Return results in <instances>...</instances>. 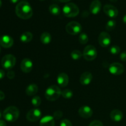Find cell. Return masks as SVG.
Instances as JSON below:
<instances>
[{
  "mask_svg": "<svg viewBox=\"0 0 126 126\" xmlns=\"http://www.w3.org/2000/svg\"><path fill=\"white\" fill-rule=\"evenodd\" d=\"M102 9V3L99 0H94L91 2L89 7V11L91 14L97 15L100 12Z\"/></svg>",
  "mask_w": 126,
  "mask_h": 126,
  "instance_id": "14",
  "label": "cell"
},
{
  "mask_svg": "<svg viewBox=\"0 0 126 126\" xmlns=\"http://www.w3.org/2000/svg\"><path fill=\"white\" fill-rule=\"evenodd\" d=\"M0 52H1V49H0Z\"/></svg>",
  "mask_w": 126,
  "mask_h": 126,
  "instance_id": "44",
  "label": "cell"
},
{
  "mask_svg": "<svg viewBox=\"0 0 126 126\" xmlns=\"http://www.w3.org/2000/svg\"><path fill=\"white\" fill-rule=\"evenodd\" d=\"M10 1H11L12 3L16 4V3H17V2H18V1H19V0H10Z\"/></svg>",
  "mask_w": 126,
  "mask_h": 126,
  "instance_id": "38",
  "label": "cell"
},
{
  "mask_svg": "<svg viewBox=\"0 0 126 126\" xmlns=\"http://www.w3.org/2000/svg\"><path fill=\"white\" fill-rule=\"evenodd\" d=\"M79 42L82 44H87V42L89 41V37L85 33H81L79 34L78 38Z\"/></svg>",
  "mask_w": 126,
  "mask_h": 126,
  "instance_id": "26",
  "label": "cell"
},
{
  "mask_svg": "<svg viewBox=\"0 0 126 126\" xmlns=\"http://www.w3.org/2000/svg\"><path fill=\"white\" fill-rule=\"evenodd\" d=\"M1 6H2V1L1 0H0V7H1Z\"/></svg>",
  "mask_w": 126,
  "mask_h": 126,
  "instance_id": "42",
  "label": "cell"
},
{
  "mask_svg": "<svg viewBox=\"0 0 126 126\" xmlns=\"http://www.w3.org/2000/svg\"><path fill=\"white\" fill-rule=\"evenodd\" d=\"M5 98V95L4 94V92L2 91H0V101L4 99Z\"/></svg>",
  "mask_w": 126,
  "mask_h": 126,
  "instance_id": "36",
  "label": "cell"
},
{
  "mask_svg": "<svg viewBox=\"0 0 126 126\" xmlns=\"http://www.w3.org/2000/svg\"><path fill=\"white\" fill-rule=\"evenodd\" d=\"M41 1H43V0H41Z\"/></svg>",
  "mask_w": 126,
  "mask_h": 126,
  "instance_id": "45",
  "label": "cell"
},
{
  "mask_svg": "<svg viewBox=\"0 0 126 126\" xmlns=\"http://www.w3.org/2000/svg\"><path fill=\"white\" fill-rule=\"evenodd\" d=\"M59 1H60V2H68V1H71V0H59Z\"/></svg>",
  "mask_w": 126,
  "mask_h": 126,
  "instance_id": "39",
  "label": "cell"
},
{
  "mask_svg": "<svg viewBox=\"0 0 126 126\" xmlns=\"http://www.w3.org/2000/svg\"><path fill=\"white\" fill-rule=\"evenodd\" d=\"M120 51V47L119 46H113L110 49V52L111 54H113V55H116V54H119Z\"/></svg>",
  "mask_w": 126,
  "mask_h": 126,
  "instance_id": "29",
  "label": "cell"
},
{
  "mask_svg": "<svg viewBox=\"0 0 126 126\" xmlns=\"http://www.w3.org/2000/svg\"><path fill=\"white\" fill-rule=\"evenodd\" d=\"M116 22L113 20H110L108 21L106 25V29L108 31H112L116 27Z\"/></svg>",
  "mask_w": 126,
  "mask_h": 126,
  "instance_id": "27",
  "label": "cell"
},
{
  "mask_svg": "<svg viewBox=\"0 0 126 126\" xmlns=\"http://www.w3.org/2000/svg\"><path fill=\"white\" fill-rule=\"evenodd\" d=\"M120 59L122 61H126V51L123 52H122L121 54Z\"/></svg>",
  "mask_w": 126,
  "mask_h": 126,
  "instance_id": "34",
  "label": "cell"
},
{
  "mask_svg": "<svg viewBox=\"0 0 126 126\" xmlns=\"http://www.w3.org/2000/svg\"><path fill=\"white\" fill-rule=\"evenodd\" d=\"M32 103L34 107L37 108V107H39L41 103V98L38 96H36V97H34L32 100Z\"/></svg>",
  "mask_w": 126,
  "mask_h": 126,
  "instance_id": "28",
  "label": "cell"
},
{
  "mask_svg": "<svg viewBox=\"0 0 126 126\" xmlns=\"http://www.w3.org/2000/svg\"><path fill=\"white\" fill-rule=\"evenodd\" d=\"M60 126H73V125L70 121H69L68 119H65L61 121Z\"/></svg>",
  "mask_w": 126,
  "mask_h": 126,
  "instance_id": "31",
  "label": "cell"
},
{
  "mask_svg": "<svg viewBox=\"0 0 126 126\" xmlns=\"http://www.w3.org/2000/svg\"><path fill=\"white\" fill-rule=\"evenodd\" d=\"M33 62L32 60L28 58H25L23 59L21 62L20 68L22 71L25 73H28L30 72L33 69Z\"/></svg>",
  "mask_w": 126,
  "mask_h": 126,
  "instance_id": "12",
  "label": "cell"
},
{
  "mask_svg": "<svg viewBox=\"0 0 126 126\" xmlns=\"http://www.w3.org/2000/svg\"><path fill=\"white\" fill-rule=\"evenodd\" d=\"M40 126H55L54 118L50 116H44L40 121Z\"/></svg>",
  "mask_w": 126,
  "mask_h": 126,
  "instance_id": "18",
  "label": "cell"
},
{
  "mask_svg": "<svg viewBox=\"0 0 126 126\" xmlns=\"http://www.w3.org/2000/svg\"><path fill=\"white\" fill-rule=\"evenodd\" d=\"M98 41L100 45L103 47H107L111 42V38L110 35L107 32H103L100 33L98 38Z\"/></svg>",
  "mask_w": 126,
  "mask_h": 126,
  "instance_id": "9",
  "label": "cell"
},
{
  "mask_svg": "<svg viewBox=\"0 0 126 126\" xmlns=\"http://www.w3.org/2000/svg\"><path fill=\"white\" fill-rule=\"evenodd\" d=\"M62 96L66 99H70L73 95V92L68 89H65L63 91H62Z\"/></svg>",
  "mask_w": 126,
  "mask_h": 126,
  "instance_id": "24",
  "label": "cell"
},
{
  "mask_svg": "<svg viewBox=\"0 0 126 126\" xmlns=\"http://www.w3.org/2000/svg\"><path fill=\"white\" fill-rule=\"evenodd\" d=\"M32 39H33V34L29 32H25L20 36V41L23 43H29L32 40Z\"/></svg>",
  "mask_w": 126,
  "mask_h": 126,
  "instance_id": "22",
  "label": "cell"
},
{
  "mask_svg": "<svg viewBox=\"0 0 126 126\" xmlns=\"http://www.w3.org/2000/svg\"><path fill=\"white\" fill-rule=\"evenodd\" d=\"M49 11L51 14L54 16H58L60 13V8L57 4H51L49 7Z\"/></svg>",
  "mask_w": 126,
  "mask_h": 126,
  "instance_id": "23",
  "label": "cell"
},
{
  "mask_svg": "<svg viewBox=\"0 0 126 126\" xmlns=\"http://www.w3.org/2000/svg\"><path fill=\"white\" fill-rule=\"evenodd\" d=\"M69 82L68 76L65 73H61L57 76V83L60 87H65Z\"/></svg>",
  "mask_w": 126,
  "mask_h": 126,
  "instance_id": "17",
  "label": "cell"
},
{
  "mask_svg": "<svg viewBox=\"0 0 126 126\" xmlns=\"http://www.w3.org/2000/svg\"><path fill=\"white\" fill-rule=\"evenodd\" d=\"M7 76L9 79H14L15 77V73L13 71H8V73H7Z\"/></svg>",
  "mask_w": 126,
  "mask_h": 126,
  "instance_id": "33",
  "label": "cell"
},
{
  "mask_svg": "<svg viewBox=\"0 0 126 126\" xmlns=\"http://www.w3.org/2000/svg\"><path fill=\"white\" fill-rule=\"evenodd\" d=\"M79 12V7L75 3L69 2L63 7V13L66 17H75L78 15Z\"/></svg>",
  "mask_w": 126,
  "mask_h": 126,
  "instance_id": "4",
  "label": "cell"
},
{
  "mask_svg": "<svg viewBox=\"0 0 126 126\" xmlns=\"http://www.w3.org/2000/svg\"><path fill=\"white\" fill-rule=\"evenodd\" d=\"M82 56V54L81 53V52L80 50H74L71 52V57L73 60H79Z\"/></svg>",
  "mask_w": 126,
  "mask_h": 126,
  "instance_id": "25",
  "label": "cell"
},
{
  "mask_svg": "<svg viewBox=\"0 0 126 126\" xmlns=\"http://www.w3.org/2000/svg\"><path fill=\"white\" fill-rule=\"evenodd\" d=\"M41 111L38 108H33L27 113V119L30 122H36L41 118Z\"/></svg>",
  "mask_w": 126,
  "mask_h": 126,
  "instance_id": "8",
  "label": "cell"
},
{
  "mask_svg": "<svg viewBox=\"0 0 126 126\" xmlns=\"http://www.w3.org/2000/svg\"><path fill=\"white\" fill-rule=\"evenodd\" d=\"M123 22H124V23H125V24H126V14L124 16V17H123Z\"/></svg>",
  "mask_w": 126,
  "mask_h": 126,
  "instance_id": "40",
  "label": "cell"
},
{
  "mask_svg": "<svg viewBox=\"0 0 126 126\" xmlns=\"http://www.w3.org/2000/svg\"><path fill=\"white\" fill-rule=\"evenodd\" d=\"M1 116H2V113H1V112L0 111V118H1Z\"/></svg>",
  "mask_w": 126,
  "mask_h": 126,
  "instance_id": "43",
  "label": "cell"
},
{
  "mask_svg": "<svg viewBox=\"0 0 126 126\" xmlns=\"http://www.w3.org/2000/svg\"><path fill=\"white\" fill-rule=\"evenodd\" d=\"M82 30V26L79 23L75 21H72L66 25V31L71 35H76L81 33Z\"/></svg>",
  "mask_w": 126,
  "mask_h": 126,
  "instance_id": "7",
  "label": "cell"
},
{
  "mask_svg": "<svg viewBox=\"0 0 126 126\" xmlns=\"http://www.w3.org/2000/svg\"><path fill=\"white\" fill-rule=\"evenodd\" d=\"M0 126H6V123L2 120H0Z\"/></svg>",
  "mask_w": 126,
  "mask_h": 126,
  "instance_id": "37",
  "label": "cell"
},
{
  "mask_svg": "<svg viewBox=\"0 0 126 126\" xmlns=\"http://www.w3.org/2000/svg\"><path fill=\"white\" fill-rule=\"evenodd\" d=\"M89 126H103V124L100 121L95 120L91 122Z\"/></svg>",
  "mask_w": 126,
  "mask_h": 126,
  "instance_id": "32",
  "label": "cell"
},
{
  "mask_svg": "<svg viewBox=\"0 0 126 126\" xmlns=\"http://www.w3.org/2000/svg\"><path fill=\"white\" fill-rule=\"evenodd\" d=\"M109 71L112 75H120L124 73V67L120 63L114 62L110 65Z\"/></svg>",
  "mask_w": 126,
  "mask_h": 126,
  "instance_id": "10",
  "label": "cell"
},
{
  "mask_svg": "<svg viewBox=\"0 0 126 126\" xmlns=\"http://www.w3.org/2000/svg\"><path fill=\"white\" fill-rule=\"evenodd\" d=\"M41 41L43 44H49L51 42L52 37L50 33L47 32H44L41 35Z\"/></svg>",
  "mask_w": 126,
  "mask_h": 126,
  "instance_id": "21",
  "label": "cell"
},
{
  "mask_svg": "<svg viewBox=\"0 0 126 126\" xmlns=\"http://www.w3.org/2000/svg\"><path fill=\"white\" fill-rule=\"evenodd\" d=\"M62 116H63L62 112L61 111L58 110L54 112V114H53V118H54L55 119L58 120V119H60V118L62 117Z\"/></svg>",
  "mask_w": 126,
  "mask_h": 126,
  "instance_id": "30",
  "label": "cell"
},
{
  "mask_svg": "<svg viewBox=\"0 0 126 126\" xmlns=\"http://www.w3.org/2000/svg\"><path fill=\"white\" fill-rule=\"evenodd\" d=\"M78 113L81 117L85 119H87L92 116L93 114V111L91 109V107L88 106H82L79 109Z\"/></svg>",
  "mask_w": 126,
  "mask_h": 126,
  "instance_id": "13",
  "label": "cell"
},
{
  "mask_svg": "<svg viewBox=\"0 0 126 126\" xmlns=\"http://www.w3.org/2000/svg\"><path fill=\"white\" fill-rule=\"evenodd\" d=\"M16 59L12 54L4 55L1 60V65L6 70H11L15 66Z\"/></svg>",
  "mask_w": 126,
  "mask_h": 126,
  "instance_id": "5",
  "label": "cell"
},
{
  "mask_svg": "<svg viewBox=\"0 0 126 126\" xmlns=\"http://www.w3.org/2000/svg\"><path fill=\"white\" fill-rule=\"evenodd\" d=\"M60 89L55 85H52L48 87L45 92V97L49 101H55L61 95Z\"/></svg>",
  "mask_w": 126,
  "mask_h": 126,
  "instance_id": "3",
  "label": "cell"
},
{
  "mask_svg": "<svg viewBox=\"0 0 126 126\" xmlns=\"http://www.w3.org/2000/svg\"><path fill=\"white\" fill-rule=\"evenodd\" d=\"M38 91V87L36 84L33 83L30 84L26 89V94L29 96H33L36 94Z\"/></svg>",
  "mask_w": 126,
  "mask_h": 126,
  "instance_id": "20",
  "label": "cell"
},
{
  "mask_svg": "<svg viewBox=\"0 0 126 126\" xmlns=\"http://www.w3.org/2000/svg\"><path fill=\"white\" fill-rule=\"evenodd\" d=\"M13 44V39L9 36L4 35L0 38V45L3 47L9 48L12 46Z\"/></svg>",
  "mask_w": 126,
  "mask_h": 126,
  "instance_id": "15",
  "label": "cell"
},
{
  "mask_svg": "<svg viewBox=\"0 0 126 126\" xmlns=\"http://www.w3.org/2000/svg\"><path fill=\"white\" fill-rule=\"evenodd\" d=\"M16 15L23 20L30 18L33 16V9L30 4L27 1H20L16 7Z\"/></svg>",
  "mask_w": 126,
  "mask_h": 126,
  "instance_id": "1",
  "label": "cell"
},
{
  "mask_svg": "<svg viewBox=\"0 0 126 126\" xmlns=\"http://www.w3.org/2000/svg\"><path fill=\"white\" fill-rule=\"evenodd\" d=\"M20 115V111L17 107L11 106L4 110L2 113V116L5 120L8 122H14L18 119Z\"/></svg>",
  "mask_w": 126,
  "mask_h": 126,
  "instance_id": "2",
  "label": "cell"
},
{
  "mask_svg": "<svg viewBox=\"0 0 126 126\" xmlns=\"http://www.w3.org/2000/svg\"><path fill=\"white\" fill-rule=\"evenodd\" d=\"M110 1H111V2H116V1H118V0H110Z\"/></svg>",
  "mask_w": 126,
  "mask_h": 126,
  "instance_id": "41",
  "label": "cell"
},
{
  "mask_svg": "<svg viewBox=\"0 0 126 126\" xmlns=\"http://www.w3.org/2000/svg\"><path fill=\"white\" fill-rule=\"evenodd\" d=\"M92 79H93V76H92V73L88 72V71H86L81 75L79 79L80 83L84 86H87L92 82Z\"/></svg>",
  "mask_w": 126,
  "mask_h": 126,
  "instance_id": "16",
  "label": "cell"
},
{
  "mask_svg": "<svg viewBox=\"0 0 126 126\" xmlns=\"http://www.w3.org/2000/svg\"><path fill=\"white\" fill-rule=\"evenodd\" d=\"M110 118L113 121L119 122L123 119V114L119 110H114L110 113Z\"/></svg>",
  "mask_w": 126,
  "mask_h": 126,
  "instance_id": "19",
  "label": "cell"
},
{
  "mask_svg": "<svg viewBox=\"0 0 126 126\" xmlns=\"http://www.w3.org/2000/svg\"><path fill=\"white\" fill-rule=\"evenodd\" d=\"M82 55L86 60L92 61L97 57V50L94 46L92 45H89L84 48Z\"/></svg>",
  "mask_w": 126,
  "mask_h": 126,
  "instance_id": "6",
  "label": "cell"
},
{
  "mask_svg": "<svg viewBox=\"0 0 126 126\" xmlns=\"http://www.w3.org/2000/svg\"><path fill=\"white\" fill-rule=\"evenodd\" d=\"M4 76H5L4 71L2 70H1V69H0V80L3 79Z\"/></svg>",
  "mask_w": 126,
  "mask_h": 126,
  "instance_id": "35",
  "label": "cell"
},
{
  "mask_svg": "<svg viewBox=\"0 0 126 126\" xmlns=\"http://www.w3.org/2000/svg\"><path fill=\"white\" fill-rule=\"evenodd\" d=\"M103 11L105 13L111 18H115L118 15V9L111 4H106L103 6Z\"/></svg>",
  "mask_w": 126,
  "mask_h": 126,
  "instance_id": "11",
  "label": "cell"
}]
</instances>
